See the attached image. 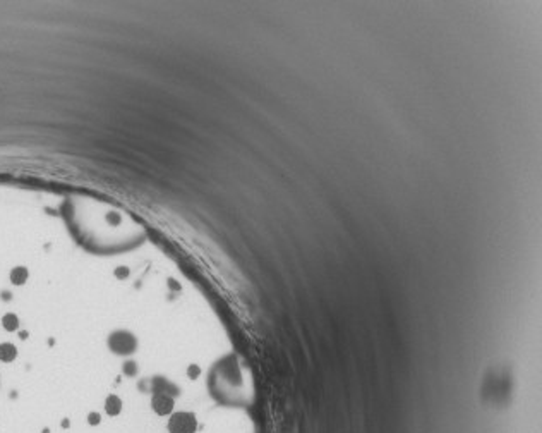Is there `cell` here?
I'll use <instances>...</instances> for the list:
<instances>
[{"mask_svg": "<svg viewBox=\"0 0 542 433\" xmlns=\"http://www.w3.org/2000/svg\"><path fill=\"white\" fill-rule=\"evenodd\" d=\"M69 426H70V423H69V419L65 418V419H64V421H62V428H69Z\"/></svg>", "mask_w": 542, "mask_h": 433, "instance_id": "cell-7", "label": "cell"}, {"mask_svg": "<svg viewBox=\"0 0 542 433\" xmlns=\"http://www.w3.org/2000/svg\"><path fill=\"white\" fill-rule=\"evenodd\" d=\"M86 421H87V425L98 426L100 423H102V414H100V412H96V411H91L89 414L86 416Z\"/></svg>", "mask_w": 542, "mask_h": 433, "instance_id": "cell-6", "label": "cell"}, {"mask_svg": "<svg viewBox=\"0 0 542 433\" xmlns=\"http://www.w3.org/2000/svg\"><path fill=\"white\" fill-rule=\"evenodd\" d=\"M122 399L115 394H110L108 397L105 399V412L108 416H119L122 412Z\"/></svg>", "mask_w": 542, "mask_h": 433, "instance_id": "cell-4", "label": "cell"}, {"mask_svg": "<svg viewBox=\"0 0 542 433\" xmlns=\"http://www.w3.org/2000/svg\"><path fill=\"white\" fill-rule=\"evenodd\" d=\"M18 356H19V351H18V345H16L14 342H9V341L0 342V363L11 365L18 359Z\"/></svg>", "mask_w": 542, "mask_h": 433, "instance_id": "cell-3", "label": "cell"}, {"mask_svg": "<svg viewBox=\"0 0 542 433\" xmlns=\"http://www.w3.org/2000/svg\"><path fill=\"white\" fill-rule=\"evenodd\" d=\"M42 433H50V430H48V428H45V430H43Z\"/></svg>", "mask_w": 542, "mask_h": 433, "instance_id": "cell-8", "label": "cell"}, {"mask_svg": "<svg viewBox=\"0 0 542 433\" xmlns=\"http://www.w3.org/2000/svg\"><path fill=\"white\" fill-rule=\"evenodd\" d=\"M122 373L127 377H136L137 375V363L136 361H126L122 365Z\"/></svg>", "mask_w": 542, "mask_h": 433, "instance_id": "cell-5", "label": "cell"}, {"mask_svg": "<svg viewBox=\"0 0 542 433\" xmlns=\"http://www.w3.org/2000/svg\"><path fill=\"white\" fill-rule=\"evenodd\" d=\"M197 428H199V421L196 414L191 411H177L168 416V433H197Z\"/></svg>", "mask_w": 542, "mask_h": 433, "instance_id": "cell-1", "label": "cell"}, {"mask_svg": "<svg viewBox=\"0 0 542 433\" xmlns=\"http://www.w3.org/2000/svg\"><path fill=\"white\" fill-rule=\"evenodd\" d=\"M108 349L117 356H130L137 349V339L127 330H115L108 335Z\"/></svg>", "mask_w": 542, "mask_h": 433, "instance_id": "cell-2", "label": "cell"}]
</instances>
